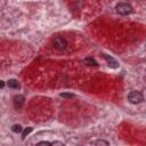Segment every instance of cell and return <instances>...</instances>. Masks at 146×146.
I'll use <instances>...</instances> for the list:
<instances>
[{
	"label": "cell",
	"mask_w": 146,
	"mask_h": 146,
	"mask_svg": "<svg viewBox=\"0 0 146 146\" xmlns=\"http://www.w3.org/2000/svg\"><path fill=\"white\" fill-rule=\"evenodd\" d=\"M94 144H95V145H105V146H108V145H110L108 141H104V140H97V141H95Z\"/></svg>",
	"instance_id": "9c48e42d"
},
{
	"label": "cell",
	"mask_w": 146,
	"mask_h": 146,
	"mask_svg": "<svg viewBox=\"0 0 146 146\" xmlns=\"http://www.w3.org/2000/svg\"><path fill=\"white\" fill-rule=\"evenodd\" d=\"M7 84H8V87L11 88V89H18V88H19V83H18V81L15 80V79H10V80L7 82Z\"/></svg>",
	"instance_id": "5b68a950"
},
{
	"label": "cell",
	"mask_w": 146,
	"mask_h": 146,
	"mask_svg": "<svg viewBox=\"0 0 146 146\" xmlns=\"http://www.w3.org/2000/svg\"><path fill=\"white\" fill-rule=\"evenodd\" d=\"M31 131H32V128H31V127L26 128V129L23 131V133H22V139H24V138H25V137H26V136H27V135H29Z\"/></svg>",
	"instance_id": "ba28073f"
},
{
	"label": "cell",
	"mask_w": 146,
	"mask_h": 146,
	"mask_svg": "<svg viewBox=\"0 0 146 146\" xmlns=\"http://www.w3.org/2000/svg\"><path fill=\"white\" fill-rule=\"evenodd\" d=\"M116 11L120 14V15H128V14H130L131 11H132V8H131V6L130 5H128V3H125V2H120V3H117L116 5Z\"/></svg>",
	"instance_id": "7a4b0ae2"
},
{
	"label": "cell",
	"mask_w": 146,
	"mask_h": 146,
	"mask_svg": "<svg viewBox=\"0 0 146 146\" xmlns=\"http://www.w3.org/2000/svg\"><path fill=\"white\" fill-rule=\"evenodd\" d=\"M38 145H51L50 141H39Z\"/></svg>",
	"instance_id": "7c38bea8"
},
{
	"label": "cell",
	"mask_w": 146,
	"mask_h": 146,
	"mask_svg": "<svg viewBox=\"0 0 146 146\" xmlns=\"http://www.w3.org/2000/svg\"><path fill=\"white\" fill-rule=\"evenodd\" d=\"M11 130H13L14 132L18 133V132H22V127H21L19 124H15V125L11 127Z\"/></svg>",
	"instance_id": "52a82bcc"
},
{
	"label": "cell",
	"mask_w": 146,
	"mask_h": 146,
	"mask_svg": "<svg viewBox=\"0 0 146 146\" xmlns=\"http://www.w3.org/2000/svg\"><path fill=\"white\" fill-rule=\"evenodd\" d=\"M104 57L108 60V63H112V64H111V66H112V67H117V63H116V60H115V59H113L112 57H108V56H107V55H105V54H104Z\"/></svg>",
	"instance_id": "8992f818"
},
{
	"label": "cell",
	"mask_w": 146,
	"mask_h": 146,
	"mask_svg": "<svg viewBox=\"0 0 146 146\" xmlns=\"http://www.w3.org/2000/svg\"><path fill=\"white\" fill-rule=\"evenodd\" d=\"M3 86H5V82L2 80H0V88H3Z\"/></svg>",
	"instance_id": "5bb4252c"
},
{
	"label": "cell",
	"mask_w": 146,
	"mask_h": 146,
	"mask_svg": "<svg viewBox=\"0 0 146 146\" xmlns=\"http://www.w3.org/2000/svg\"><path fill=\"white\" fill-rule=\"evenodd\" d=\"M62 97H66V98H73L74 95L73 94H60Z\"/></svg>",
	"instance_id": "8fae6325"
},
{
	"label": "cell",
	"mask_w": 146,
	"mask_h": 146,
	"mask_svg": "<svg viewBox=\"0 0 146 146\" xmlns=\"http://www.w3.org/2000/svg\"><path fill=\"white\" fill-rule=\"evenodd\" d=\"M128 100L131 104H139L144 100V97H143V94L139 91H131L128 95Z\"/></svg>",
	"instance_id": "6da1fadb"
},
{
	"label": "cell",
	"mask_w": 146,
	"mask_h": 146,
	"mask_svg": "<svg viewBox=\"0 0 146 146\" xmlns=\"http://www.w3.org/2000/svg\"><path fill=\"white\" fill-rule=\"evenodd\" d=\"M24 100H25V98L23 95H16L14 97V104L16 107H22L24 104Z\"/></svg>",
	"instance_id": "277c9868"
},
{
	"label": "cell",
	"mask_w": 146,
	"mask_h": 146,
	"mask_svg": "<svg viewBox=\"0 0 146 146\" xmlns=\"http://www.w3.org/2000/svg\"><path fill=\"white\" fill-rule=\"evenodd\" d=\"M52 44H54V47L56 49L62 50V49H65L66 48L67 42H66V40L63 36H55L54 40H52Z\"/></svg>",
	"instance_id": "3957f363"
},
{
	"label": "cell",
	"mask_w": 146,
	"mask_h": 146,
	"mask_svg": "<svg viewBox=\"0 0 146 146\" xmlns=\"http://www.w3.org/2000/svg\"><path fill=\"white\" fill-rule=\"evenodd\" d=\"M84 63H88V65H97V63H96L94 59H91V58L84 59Z\"/></svg>",
	"instance_id": "30bf717a"
},
{
	"label": "cell",
	"mask_w": 146,
	"mask_h": 146,
	"mask_svg": "<svg viewBox=\"0 0 146 146\" xmlns=\"http://www.w3.org/2000/svg\"><path fill=\"white\" fill-rule=\"evenodd\" d=\"M51 145H64L63 143H60V141H52L51 143Z\"/></svg>",
	"instance_id": "4fadbf2b"
}]
</instances>
